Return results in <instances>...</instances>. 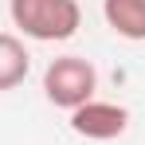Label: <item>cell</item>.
<instances>
[{
	"mask_svg": "<svg viewBox=\"0 0 145 145\" xmlns=\"http://www.w3.org/2000/svg\"><path fill=\"white\" fill-rule=\"evenodd\" d=\"M98 90V71L86 55H59L43 71V98L59 110H78Z\"/></svg>",
	"mask_w": 145,
	"mask_h": 145,
	"instance_id": "2",
	"label": "cell"
},
{
	"mask_svg": "<svg viewBox=\"0 0 145 145\" xmlns=\"http://www.w3.org/2000/svg\"><path fill=\"white\" fill-rule=\"evenodd\" d=\"M102 20L121 39H145V0H102Z\"/></svg>",
	"mask_w": 145,
	"mask_h": 145,
	"instance_id": "4",
	"label": "cell"
},
{
	"mask_svg": "<svg viewBox=\"0 0 145 145\" xmlns=\"http://www.w3.org/2000/svg\"><path fill=\"white\" fill-rule=\"evenodd\" d=\"M12 24L35 43H63L82 27L78 0H8Z\"/></svg>",
	"mask_w": 145,
	"mask_h": 145,
	"instance_id": "1",
	"label": "cell"
},
{
	"mask_svg": "<svg viewBox=\"0 0 145 145\" xmlns=\"http://www.w3.org/2000/svg\"><path fill=\"white\" fill-rule=\"evenodd\" d=\"M71 129L86 141H114L129 129V110L121 102H102V98H90L82 102L78 110H71Z\"/></svg>",
	"mask_w": 145,
	"mask_h": 145,
	"instance_id": "3",
	"label": "cell"
},
{
	"mask_svg": "<svg viewBox=\"0 0 145 145\" xmlns=\"http://www.w3.org/2000/svg\"><path fill=\"white\" fill-rule=\"evenodd\" d=\"M31 71V55L24 39L12 31H0V90H16Z\"/></svg>",
	"mask_w": 145,
	"mask_h": 145,
	"instance_id": "5",
	"label": "cell"
}]
</instances>
